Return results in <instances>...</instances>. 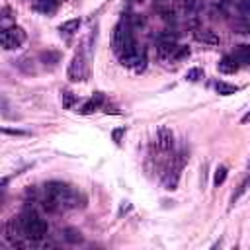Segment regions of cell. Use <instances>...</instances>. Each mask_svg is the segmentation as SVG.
I'll use <instances>...</instances> for the list:
<instances>
[{"mask_svg":"<svg viewBox=\"0 0 250 250\" xmlns=\"http://www.w3.org/2000/svg\"><path fill=\"white\" fill-rule=\"evenodd\" d=\"M225 178H227V166H217V170H215V176H213V184L215 186H221L223 182H225Z\"/></svg>","mask_w":250,"mask_h":250,"instance_id":"19","label":"cell"},{"mask_svg":"<svg viewBox=\"0 0 250 250\" xmlns=\"http://www.w3.org/2000/svg\"><path fill=\"white\" fill-rule=\"evenodd\" d=\"M62 236H64V240L70 242V244H78V242H82V232H80L78 229H72V227L64 229V230H62Z\"/></svg>","mask_w":250,"mask_h":250,"instance_id":"15","label":"cell"},{"mask_svg":"<svg viewBox=\"0 0 250 250\" xmlns=\"http://www.w3.org/2000/svg\"><path fill=\"white\" fill-rule=\"evenodd\" d=\"M61 94H62V107L70 109V107L74 105V102H76V96H74L70 90H62Z\"/></svg>","mask_w":250,"mask_h":250,"instance_id":"18","label":"cell"},{"mask_svg":"<svg viewBox=\"0 0 250 250\" xmlns=\"http://www.w3.org/2000/svg\"><path fill=\"white\" fill-rule=\"evenodd\" d=\"M238 66H240V64L236 62V59H234L232 55H230V57L227 55V57H223V59L217 62V70H219L221 74H234V72L238 70Z\"/></svg>","mask_w":250,"mask_h":250,"instance_id":"10","label":"cell"},{"mask_svg":"<svg viewBox=\"0 0 250 250\" xmlns=\"http://www.w3.org/2000/svg\"><path fill=\"white\" fill-rule=\"evenodd\" d=\"M201 78H203V70L197 68V66H195V68H189V70L186 72V80H188V82H197V80H201Z\"/></svg>","mask_w":250,"mask_h":250,"instance_id":"20","label":"cell"},{"mask_svg":"<svg viewBox=\"0 0 250 250\" xmlns=\"http://www.w3.org/2000/svg\"><path fill=\"white\" fill-rule=\"evenodd\" d=\"M186 57H189V49H188V47H184V45H178V47H176V51L172 53L170 61L178 62V61H182V59H186Z\"/></svg>","mask_w":250,"mask_h":250,"instance_id":"17","label":"cell"},{"mask_svg":"<svg viewBox=\"0 0 250 250\" xmlns=\"http://www.w3.org/2000/svg\"><path fill=\"white\" fill-rule=\"evenodd\" d=\"M232 57L236 59V62H238V64H240V62L250 64V45H238V47L234 49Z\"/></svg>","mask_w":250,"mask_h":250,"instance_id":"11","label":"cell"},{"mask_svg":"<svg viewBox=\"0 0 250 250\" xmlns=\"http://www.w3.org/2000/svg\"><path fill=\"white\" fill-rule=\"evenodd\" d=\"M225 8L234 12L238 18H244L250 14V0H225Z\"/></svg>","mask_w":250,"mask_h":250,"instance_id":"7","label":"cell"},{"mask_svg":"<svg viewBox=\"0 0 250 250\" xmlns=\"http://www.w3.org/2000/svg\"><path fill=\"white\" fill-rule=\"evenodd\" d=\"M104 100H105L104 94H102V92H96V94H94V96L80 107V113H82V115H90V113L98 111V109L104 105Z\"/></svg>","mask_w":250,"mask_h":250,"instance_id":"9","label":"cell"},{"mask_svg":"<svg viewBox=\"0 0 250 250\" xmlns=\"http://www.w3.org/2000/svg\"><path fill=\"white\" fill-rule=\"evenodd\" d=\"M215 90H217V94H221V96H230V94L238 92V88H236L234 84H229V82H225V80H217V82H215Z\"/></svg>","mask_w":250,"mask_h":250,"instance_id":"13","label":"cell"},{"mask_svg":"<svg viewBox=\"0 0 250 250\" xmlns=\"http://www.w3.org/2000/svg\"><path fill=\"white\" fill-rule=\"evenodd\" d=\"M25 31L23 27L20 25H10V27H4L2 33H0V41H2V47L6 51H12V49H18L25 43Z\"/></svg>","mask_w":250,"mask_h":250,"instance_id":"4","label":"cell"},{"mask_svg":"<svg viewBox=\"0 0 250 250\" xmlns=\"http://www.w3.org/2000/svg\"><path fill=\"white\" fill-rule=\"evenodd\" d=\"M111 47H113V53L117 57H121L125 51L137 47L135 39H133V33H131V27L127 21H119L115 27H113V35H111Z\"/></svg>","mask_w":250,"mask_h":250,"instance_id":"3","label":"cell"},{"mask_svg":"<svg viewBox=\"0 0 250 250\" xmlns=\"http://www.w3.org/2000/svg\"><path fill=\"white\" fill-rule=\"evenodd\" d=\"M18 219H20V227H21V232H23L25 238L37 242V240H41V238L47 236L49 225H47L45 219H41V215L37 211L25 209Z\"/></svg>","mask_w":250,"mask_h":250,"instance_id":"2","label":"cell"},{"mask_svg":"<svg viewBox=\"0 0 250 250\" xmlns=\"http://www.w3.org/2000/svg\"><path fill=\"white\" fill-rule=\"evenodd\" d=\"M2 131H4V133H10V135H25L23 131H18V129H8V127H4Z\"/></svg>","mask_w":250,"mask_h":250,"instance_id":"22","label":"cell"},{"mask_svg":"<svg viewBox=\"0 0 250 250\" xmlns=\"http://www.w3.org/2000/svg\"><path fill=\"white\" fill-rule=\"evenodd\" d=\"M123 133H125V127L115 129V131H113V141H115V143H121V135H123Z\"/></svg>","mask_w":250,"mask_h":250,"instance_id":"21","label":"cell"},{"mask_svg":"<svg viewBox=\"0 0 250 250\" xmlns=\"http://www.w3.org/2000/svg\"><path fill=\"white\" fill-rule=\"evenodd\" d=\"M193 37H195L199 43L209 45V47H215V45L221 43V37H219L215 31H211V29H195V31H193Z\"/></svg>","mask_w":250,"mask_h":250,"instance_id":"8","label":"cell"},{"mask_svg":"<svg viewBox=\"0 0 250 250\" xmlns=\"http://www.w3.org/2000/svg\"><path fill=\"white\" fill-rule=\"evenodd\" d=\"M240 121H242V123H250V111H248V113H244Z\"/></svg>","mask_w":250,"mask_h":250,"instance_id":"23","label":"cell"},{"mask_svg":"<svg viewBox=\"0 0 250 250\" xmlns=\"http://www.w3.org/2000/svg\"><path fill=\"white\" fill-rule=\"evenodd\" d=\"M66 76L70 82H84L88 78V66H86V59H84V53L78 51L72 61L68 62V68H66Z\"/></svg>","mask_w":250,"mask_h":250,"instance_id":"5","label":"cell"},{"mask_svg":"<svg viewBox=\"0 0 250 250\" xmlns=\"http://www.w3.org/2000/svg\"><path fill=\"white\" fill-rule=\"evenodd\" d=\"M80 23H82V21H80L78 18H74V20H66V21H62V23L59 25V31H61V33H66V35H72V33L78 31Z\"/></svg>","mask_w":250,"mask_h":250,"instance_id":"12","label":"cell"},{"mask_svg":"<svg viewBox=\"0 0 250 250\" xmlns=\"http://www.w3.org/2000/svg\"><path fill=\"white\" fill-rule=\"evenodd\" d=\"M248 188H250V176H248V178H244V182L238 186V189H236V191L230 195V205H234V203L238 201V197H240V195H242V193H244Z\"/></svg>","mask_w":250,"mask_h":250,"instance_id":"16","label":"cell"},{"mask_svg":"<svg viewBox=\"0 0 250 250\" xmlns=\"http://www.w3.org/2000/svg\"><path fill=\"white\" fill-rule=\"evenodd\" d=\"M154 145L160 152H170L174 148V133L168 127H160L154 137Z\"/></svg>","mask_w":250,"mask_h":250,"instance_id":"6","label":"cell"},{"mask_svg":"<svg viewBox=\"0 0 250 250\" xmlns=\"http://www.w3.org/2000/svg\"><path fill=\"white\" fill-rule=\"evenodd\" d=\"M39 59L43 61V64L55 66V64L61 61V53H59V51H43V53L39 55Z\"/></svg>","mask_w":250,"mask_h":250,"instance_id":"14","label":"cell"},{"mask_svg":"<svg viewBox=\"0 0 250 250\" xmlns=\"http://www.w3.org/2000/svg\"><path fill=\"white\" fill-rule=\"evenodd\" d=\"M43 207L47 211H66L84 205V197L72 186L64 182H47L43 188Z\"/></svg>","mask_w":250,"mask_h":250,"instance_id":"1","label":"cell"},{"mask_svg":"<svg viewBox=\"0 0 250 250\" xmlns=\"http://www.w3.org/2000/svg\"><path fill=\"white\" fill-rule=\"evenodd\" d=\"M57 2H62V0H57Z\"/></svg>","mask_w":250,"mask_h":250,"instance_id":"24","label":"cell"}]
</instances>
